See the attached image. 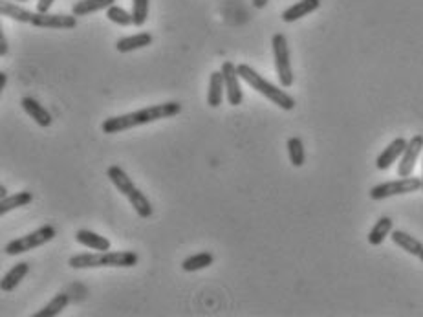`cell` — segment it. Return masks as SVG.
<instances>
[{"label": "cell", "mask_w": 423, "mask_h": 317, "mask_svg": "<svg viewBox=\"0 0 423 317\" xmlns=\"http://www.w3.org/2000/svg\"><path fill=\"white\" fill-rule=\"evenodd\" d=\"M0 13L4 17H10V19L17 20V22H26V24H31L33 15H35V13L24 10V8H20V6L11 4V2H6V0L2 2V6H0Z\"/></svg>", "instance_id": "cell-23"}, {"label": "cell", "mask_w": 423, "mask_h": 317, "mask_svg": "<svg viewBox=\"0 0 423 317\" xmlns=\"http://www.w3.org/2000/svg\"><path fill=\"white\" fill-rule=\"evenodd\" d=\"M28 272H30V264H28V262H19V264H15V266L11 268L10 272L2 277V281H0V290H2V292H13L20 284V281H24Z\"/></svg>", "instance_id": "cell-14"}, {"label": "cell", "mask_w": 423, "mask_h": 317, "mask_svg": "<svg viewBox=\"0 0 423 317\" xmlns=\"http://www.w3.org/2000/svg\"><path fill=\"white\" fill-rule=\"evenodd\" d=\"M224 88H226V83H224V76L222 72H213L211 77H209V90H207V105L217 108L222 105L224 101Z\"/></svg>", "instance_id": "cell-18"}, {"label": "cell", "mask_w": 423, "mask_h": 317, "mask_svg": "<svg viewBox=\"0 0 423 317\" xmlns=\"http://www.w3.org/2000/svg\"><path fill=\"white\" fill-rule=\"evenodd\" d=\"M422 191H423V169H422Z\"/></svg>", "instance_id": "cell-34"}, {"label": "cell", "mask_w": 423, "mask_h": 317, "mask_svg": "<svg viewBox=\"0 0 423 317\" xmlns=\"http://www.w3.org/2000/svg\"><path fill=\"white\" fill-rule=\"evenodd\" d=\"M418 259H420V261H422V262H423V252H422V253H420V257H418Z\"/></svg>", "instance_id": "cell-33"}, {"label": "cell", "mask_w": 423, "mask_h": 317, "mask_svg": "<svg viewBox=\"0 0 423 317\" xmlns=\"http://www.w3.org/2000/svg\"><path fill=\"white\" fill-rule=\"evenodd\" d=\"M6 193H8V191H6V187H4V186H0V198H6V197H8V195H6Z\"/></svg>", "instance_id": "cell-32"}, {"label": "cell", "mask_w": 423, "mask_h": 317, "mask_svg": "<svg viewBox=\"0 0 423 317\" xmlns=\"http://www.w3.org/2000/svg\"><path fill=\"white\" fill-rule=\"evenodd\" d=\"M237 70L242 81H246L253 90L262 94L264 97H267L273 105H277L279 108H282V111H293V108H295V99H293L288 92L281 90L279 86L272 85V83L267 79H264L258 72L253 70L249 65H238Z\"/></svg>", "instance_id": "cell-3"}, {"label": "cell", "mask_w": 423, "mask_h": 317, "mask_svg": "<svg viewBox=\"0 0 423 317\" xmlns=\"http://www.w3.org/2000/svg\"><path fill=\"white\" fill-rule=\"evenodd\" d=\"M152 44V35L147 33V31H141V33H136V35L131 37H123L116 42V50L119 54H128V51L140 50V48H145V46Z\"/></svg>", "instance_id": "cell-16"}, {"label": "cell", "mask_w": 423, "mask_h": 317, "mask_svg": "<svg viewBox=\"0 0 423 317\" xmlns=\"http://www.w3.org/2000/svg\"><path fill=\"white\" fill-rule=\"evenodd\" d=\"M31 24L35 28H46V30H74L77 26V17L72 15H63V13H40L37 11L33 15Z\"/></svg>", "instance_id": "cell-8"}, {"label": "cell", "mask_w": 423, "mask_h": 317, "mask_svg": "<svg viewBox=\"0 0 423 317\" xmlns=\"http://www.w3.org/2000/svg\"><path fill=\"white\" fill-rule=\"evenodd\" d=\"M53 2H56V0H39V2H37V11H40V13H48L51 6H53Z\"/></svg>", "instance_id": "cell-28"}, {"label": "cell", "mask_w": 423, "mask_h": 317, "mask_svg": "<svg viewBox=\"0 0 423 317\" xmlns=\"http://www.w3.org/2000/svg\"><path fill=\"white\" fill-rule=\"evenodd\" d=\"M423 149V136L422 134H416L408 140L407 149L401 154V160H399L398 165V174L401 178L405 177H413L414 167H416V161L420 158V152Z\"/></svg>", "instance_id": "cell-10"}, {"label": "cell", "mask_w": 423, "mask_h": 317, "mask_svg": "<svg viewBox=\"0 0 423 317\" xmlns=\"http://www.w3.org/2000/svg\"><path fill=\"white\" fill-rule=\"evenodd\" d=\"M33 202V195L30 191H20L11 195V197H6L0 200V215H6V213L13 211V209H19V207H24L28 204Z\"/></svg>", "instance_id": "cell-21"}, {"label": "cell", "mask_w": 423, "mask_h": 317, "mask_svg": "<svg viewBox=\"0 0 423 317\" xmlns=\"http://www.w3.org/2000/svg\"><path fill=\"white\" fill-rule=\"evenodd\" d=\"M288 156L292 161L293 167H302L306 161V154H304V145L299 136H293L288 140Z\"/></svg>", "instance_id": "cell-25"}, {"label": "cell", "mask_w": 423, "mask_h": 317, "mask_svg": "<svg viewBox=\"0 0 423 317\" xmlns=\"http://www.w3.org/2000/svg\"><path fill=\"white\" fill-rule=\"evenodd\" d=\"M319 6H321V0H299L297 4L290 6L286 11H282V20L284 22H295V20L319 10Z\"/></svg>", "instance_id": "cell-13"}, {"label": "cell", "mask_w": 423, "mask_h": 317, "mask_svg": "<svg viewBox=\"0 0 423 317\" xmlns=\"http://www.w3.org/2000/svg\"><path fill=\"white\" fill-rule=\"evenodd\" d=\"M273 57H275V70H277L279 83L284 88H290L293 85V72L292 63H290V48L288 40L282 33H275L272 39Z\"/></svg>", "instance_id": "cell-7"}, {"label": "cell", "mask_w": 423, "mask_h": 317, "mask_svg": "<svg viewBox=\"0 0 423 317\" xmlns=\"http://www.w3.org/2000/svg\"><path fill=\"white\" fill-rule=\"evenodd\" d=\"M140 262L134 252H99L81 253L68 261V266L74 270H88V268H132Z\"/></svg>", "instance_id": "cell-2"}, {"label": "cell", "mask_w": 423, "mask_h": 317, "mask_svg": "<svg viewBox=\"0 0 423 317\" xmlns=\"http://www.w3.org/2000/svg\"><path fill=\"white\" fill-rule=\"evenodd\" d=\"M106 174H108L112 184L117 187V191H119L123 197H126V200L131 202V206L134 207V211H136L141 218L151 217L152 211H154V209H152L151 200L138 189L136 184L132 181V178L128 177L119 165L108 167Z\"/></svg>", "instance_id": "cell-4"}, {"label": "cell", "mask_w": 423, "mask_h": 317, "mask_svg": "<svg viewBox=\"0 0 423 317\" xmlns=\"http://www.w3.org/2000/svg\"><path fill=\"white\" fill-rule=\"evenodd\" d=\"M422 189V178L405 177L399 180L383 181L370 189V198L376 202L387 200L390 197H399V195H408V193H416Z\"/></svg>", "instance_id": "cell-6"}, {"label": "cell", "mask_w": 423, "mask_h": 317, "mask_svg": "<svg viewBox=\"0 0 423 317\" xmlns=\"http://www.w3.org/2000/svg\"><path fill=\"white\" fill-rule=\"evenodd\" d=\"M76 241L83 246L94 250V252H108L110 250V241L108 238L101 237L94 231H88V229H79L76 233Z\"/></svg>", "instance_id": "cell-17"}, {"label": "cell", "mask_w": 423, "mask_h": 317, "mask_svg": "<svg viewBox=\"0 0 423 317\" xmlns=\"http://www.w3.org/2000/svg\"><path fill=\"white\" fill-rule=\"evenodd\" d=\"M407 143L408 141L405 140V138H396V140L390 141L387 145V149H383L381 154L376 158V167H378L379 171H387V169H390V165L396 163V161L401 158V154L405 152V149H407Z\"/></svg>", "instance_id": "cell-11"}, {"label": "cell", "mask_w": 423, "mask_h": 317, "mask_svg": "<svg viewBox=\"0 0 423 317\" xmlns=\"http://www.w3.org/2000/svg\"><path fill=\"white\" fill-rule=\"evenodd\" d=\"M68 301H70V299H68V295H66V293H57L56 298L51 299V301L48 302V304H46L42 310H39V312H37L33 317H56V316H59V314L63 312L66 307H68Z\"/></svg>", "instance_id": "cell-24"}, {"label": "cell", "mask_w": 423, "mask_h": 317, "mask_svg": "<svg viewBox=\"0 0 423 317\" xmlns=\"http://www.w3.org/2000/svg\"><path fill=\"white\" fill-rule=\"evenodd\" d=\"M222 76H224V83H226V97L227 103L231 106H238L244 101V94L240 88V76H238L237 66L233 65L231 60H226L222 65Z\"/></svg>", "instance_id": "cell-9"}, {"label": "cell", "mask_w": 423, "mask_h": 317, "mask_svg": "<svg viewBox=\"0 0 423 317\" xmlns=\"http://www.w3.org/2000/svg\"><path fill=\"white\" fill-rule=\"evenodd\" d=\"M116 0H79L72 6V13L76 17H85L101 10H108Z\"/></svg>", "instance_id": "cell-19"}, {"label": "cell", "mask_w": 423, "mask_h": 317, "mask_svg": "<svg viewBox=\"0 0 423 317\" xmlns=\"http://www.w3.org/2000/svg\"><path fill=\"white\" fill-rule=\"evenodd\" d=\"M215 262V257H213L209 252H201L197 253V255H191V257H187L185 261H183V264H181V270L183 272H198V270H204V268H209Z\"/></svg>", "instance_id": "cell-22"}, {"label": "cell", "mask_w": 423, "mask_h": 317, "mask_svg": "<svg viewBox=\"0 0 423 317\" xmlns=\"http://www.w3.org/2000/svg\"><path fill=\"white\" fill-rule=\"evenodd\" d=\"M17 2H28V0H17Z\"/></svg>", "instance_id": "cell-35"}, {"label": "cell", "mask_w": 423, "mask_h": 317, "mask_svg": "<svg viewBox=\"0 0 423 317\" xmlns=\"http://www.w3.org/2000/svg\"><path fill=\"white\" fill-rule=\"evenodd\" d=\"M56 235H57L56 227L50 226V224H46V226H40L39 229L28 233L24 237L8 242L4 247V252L6 255H20V253H28L31 252V250H35V247L44 246V244H48L50 241H53Z\"/></svg>", "instance_id": "cell-5"}, {"label": "cell", "mask_w": 423, "mask_h": 317, "mask_svg": "<svg viewBox=\"0 0 423 317\" xmlns=\"http://www.w3.org/2000/svg\"><path fill=\"white\" fill-rule=\"evenodd\" d=\"M8 54V42H6L4 33H0V56L4 57Z\"/></svg>", "instance_id": "cell-29"}, {"label": "cell", "mask_w": 423, "mask_h": 317, "mask_svg": "<svg viewBox=\"0 0 423 317\" xmlns=\"http://www.w3.org/2000/svg\"><path fill=\"white\" fill-rule=\"evenodd\" d=\"M149 8H151V0H132V19L134 26L141 28L149 19Z\"/></svg>", "instance_id": "cell-26"}, {"label": "cell", "mask_w": 423, "mask_h": 317, "mask_svg": "<svg viewBox=\"0 0 423 317\" xmlns=\"http://www.w3.org/2000/svg\"><path fill=\"white\" fill-rule=\"evenodd\" d=\"M392 218L390 217H381L376 224H374V227L370 229V233H368V242L372 244V246H381L383 242H385V238L392 233Z\"/></svg>", "instance_id": "cell-20"}, {"label": "cell", "mask_w": 423, "mask_h": 317, "mask_svg": "<svg viewBox=\"0 0 423 317\" xmlns=\"http://www.w3.org/2000/svg\"><path fill=\"white\" fill-rule=\"evenodd\" d=\"M181 112V103L178 101H167L160 105H151L141 111L131 112V114H123V116L108 117L101 123V131L105 134H119L128 129H136L141 125H149L154 121L167 120V117H174Z\"/></svg>", "instance_id": "cell-1"}, {"label": "cell", "mask_w": 423, "mask_h": 317, "mask_svg": "<svg viewBox=\"0 0 423 317\" xmlns=\"http://www.w3.org/2000/svg\"><path fill=\"white\" fill-rule=\"evenodd\" d=\"M106 17H108V20H110V22H114V24H117V26L134 24L132 13L125 11L123 8H119V6H110V8L106 10Z\"/></svg>", "instance_id": "cell-27"}, {"label": "cell", "mask_w": 423, "mask_h": 317, "mask_svg": "<svg viewBox=\"0 0 423 317\" xmlns=\"http://www.w3.org/2000/svg\"><path fill=\"white\" fill-rule=\"evenodd\" d=\"M6 81H8V77H6L4 72H0V92L6 88Z\"/></svg>", "instance_id": "cell-31"}, {"label": "cell", "mask_w": 423, "mask_h": 317, "mask_svg": "<svg viewBox=\"0 0 423 317\" xmlns=\"http://www.w3.org/2000/svg\"><path fill=\"white\" fill-rule=\"evenodd\" d=\"M20 105H22V108H24L26 114H28L31 120H35L37 125L42 127V129H46V127H50L51 123H53L50 112L46 111L44 106L40 105L39 101L33 99V97H24Z\"/></svg>", "instance_id": "cell-12"}, {"label": "cell", "mask_w": 423, "mask_h": 317, "mask_svg": "<svg viewBox=\"0 0 423 317\" xmlns=\"http://www.w3.org/2000/svg\"><path fill=\"white\" fill-rule=\"evenodd\" d=\"M267 2H269V0H253V6H255L257 10H264L267 6Z\"/></svg>", "instance_id": "cell-30"}, {"label": "cell", "mask_w": 423, "mask_h": 317, "mask_svg": "<svg viewBox=\"0 0 423 317\" xmlns=\"http://www.w3.org/2000/svg\"><path fill=\"white\" fill-rule=\"evenodd\" d=\"M390 238H392V242L396 244V246L401 247L403 252H407L408 255L420 257V253L423 252L422 242H420L418 238H414L413 235H408V233L401 231V229H394V231L390 233Z\"/></svg>", "instance_id": "cell-15"}]
</instances>
